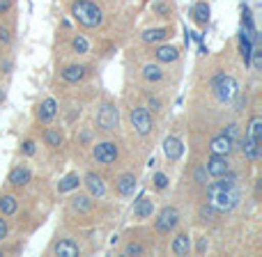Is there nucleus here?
Returning a JSON list of instances; mask_svg holds the SVG:
<instances>
[{
    "instance_id": "obj_1",
    "label": "nucleus",
    "mask_w": 262,
    "mask_h": 257,
    "mask_svg": "<svg viewBox=\"0 0 262 257\" xmlns=\"http://www.w3.org/2000/svg\"><path fill=\"white\" fill-rule=\"evenodd\" d=\"M242 186H230V189H219L214 184H207V204H212L219 214H228L239 207L242 202Z\"/></svg>"
},
{
    "instance_id": "obj_2",
    "label": "nucleus",
    "mask_w": 262,
    "mask_h": 257,
    "mask_svg": "<svg viewBox=\"0 0 262 257\" xmlns=\"http://www.w3.org/2000/svg\"><path fill=\"white\" fill-rule=\"evenodd\" d=\"M69 14L83 28H101V23H104V9L92 0H72Z\"/></svg>"
},
{
    "instance_id": "obj_3",
    "label": "nucleus",
    "mask_w": 262,
    "mask_h": 257,
    "mask_svg": "<svg viewBox=\"0 0 262 257\" xmlns=\"http://www.w3.org/2000/svg\"><path fill=\"white\" fill-rule=\"evenodd\" d=\"M209 87H212V95L216 97L219 104H230V101L235 99V95L239 92L237 78L230 76V74H226V72L216 74V76L212 78V83H209Z\"/></svg>"
},
{
    "instance_id": "obj_4",
    "label": "nucleus",
    "mask_w": 262,
    "mask_h": 257,
    "mask_svg": "<svg viewBox=\"0 0 262 257\" xmlns=\"http://www.w3.org/2000/svg\"><path fill=\"white\" fill-rule=\"evenodd\" d=\"M95 127L99 131H104V133H113V131H118V127H120V108H118V104H113V101L101 104L99 110H97Z\"/></svg>"
},
{
    "instance_id": "obj_5",
    "label": "nucleus",
    "mask_w": 262,
    "mask_h": 257,
    "mask_svg": "<svg viewBox=\"0 0 262 257\" xmlns=\"http://www.w3.org/2000/svg\"><path fill=\"white\" fill-rule=\"evenodd\" d=\"M129 122L140 138H147L154 131V118L147 106H134V108L129 110Z\"/></svg>"
},
{
    "instance_id": "obj_6",
    "label": "nucleus",
    "mask_w": 262,
    "mask_h": 257,
    "mask_svg": "<svg viewBox=\"0 0 262 257\" xmlns=\"http://www.w3.org/2000/svg\"><path fill=\"white\" fill-rule=\"evenodd\" d=\"M180 225V212L175 207H163L154 218V232L159 237H166L170 232H175V227Z\"/></svg>"
},
{
    "instance_id": "obj_7",
    "label": "nucleus",
    "mask_w": 262,
    "mask_h": 257,
    "mask_svg": "<svg viewBox=\"0 0 262 257\" xmlns=\"http://www.w3.org/2000/svg\"><path fill=\"white\" fill-rule=\"evenodd\" d=\"M120 156V145L115 140H99V143L92 145V158L101 166H111L115 163Z\"/></svg>"
},
{
    "instance_id": "obj_8",
    "label": "nucleus",
    "mask_w": 262,
    "mask_h": 257,
    "mask_svg": "<svg viewBox=\"0 0 262 257\" xmlns=\"http://www.w3.org/2000/svg\"><path fill=\"white\" fill-rule=\"evenodd\" d=\"M72 198H69V212L76 214V216H88V214L95 209V198L88 193H76L72 191Z\"/></svg>"
},
{
    "instance_id": "obj_9",
    "label": "nucleus",
    "mask_w": 262,
    "mask_h": 257,
    "mask_svg": "<svg viewBox=\"0 0 262 257\" xmlns=\"http://www.w3.org/2000/svg\"><path fill=\"white\" fill-rule=\"evenodd\" d=\"M49 255H60V257H78L81 255V246L76 244L69 237H62V239L53 241L49 248Z\"/></svg>"
},
{
    "instance_id": "obj_10",
    "label": "nucleus",
    "mask_w": 262,
    "mask_h": 257,
    "mask_svg": "<svg viewBox=\"0 0 262 257\" xmlns=\"http://www.w3.org/2000/svg\"><path fill=\"white\" fill-rule=\"evenodd\" d=\"M81 184L85 186L88 195H92V198L101 200L106 195V181L101 175H97V172H88L85 177H81Z\"/></svg>"
},
{
    "instance_id": "obj_11",
    "label": "nucleus",
    "mask_w": 262,
    "mask_h": 257,
    "mask_svg": "<svg viewBox=\"0 0 262 257\" xmlns=\"http://www.w3.org/2000/svg\"><path fill=\"white\" fill-rule=\"evenodd\" d=\"M205 166V170H207V175L209 177H221V175H226L228 170H230V161H228V156H221V154H209L207 156V161L203 163Z\"/></svg>"
},
{
    "instance_id": "obj_12",
    "label": "nucleus",
    "mask_w": 262,
    "mask_h": 257,
    "mask_svg": "<svg viewBox=\"0 0 262 257\" xmlns=\"http://www.w3.org/2000/svg\"><path fill=\"white\" fill-rule=\"evenodd\" d=\"M138 189V179H136L134 172H122V175L115 179V193L120 198H131Z\"/></svg>"
},
{
    "instance_id": "obj_13",
    "label": "nucleus",
    "mask_w": 262,
    "mask_h": 257,
    "mask_svg": "<svg viewBox=\"0 0 262 257\" xmlns=\"http://www.w3.org/2000/svg\"><path fill=\"white\" fill-rule=\"evenodd\" d=\"M32 181V170L28 166H14L12 170L7 172V184L14 186V189H23Z\"/></svg>"
},
{
    "instance_id": "obj_14",
    "label": "nucleus",
    "mask_w": 262,
    "mask_h": 257,
    "mask_svg": "<svg viewBox=\"0 0 262 257\" xmlns=\"http://www.w3.org/2000/svg\"><path fill=\"white\" fill-rule=\"evenodd\" d=\"M237 143H239V149H242V154H244V158L246 161H251V163H258L260 161V156H262V145L258 143V140H253V138H249V135H244V138H237Z\"/></svg>"
},
{
    "instance_id": "obj_15",
    "label": "nucleus",
    "mask_w": 262,
    "mask_h": 257,
    "mask_svg": "<svg viewBox=\"0 0 262 257\" xmlns=\"http://www.w3.org/2000/svg\"><path fill=\"white\" fill-rule=\"evenodd\" d=\"M163 156H166L170 163L180 161V158L184 156V143H182V138H177V135H168V138L163 140Z\"/></svg>"
},
{
    "instance_id": "obj_16",
    "label": "nucleus",
    "mask_w": 262,
    "mask_h": 257,
    "mask_svg": "<svg viewBox=\"0 0 262 257\" xmlns=\"http://www.w3.org/2000/svg\"><path fill=\"white\" fill-rule=\"evenodd\" d=\"M172 37V28H145L143 32H140V39L145 41V44H161V41H168Z\"/></svg>"
},
{
    "instance_id": "obj_17",
    "label": "nucleus",
    "mask_w": 262,
    "mask_h": 257,
    "mask_svg": "<svg viewBox=\"0 0 262 257\" xmlns=\"http://www.w3.org/2000/svg\"><path fill=\"white\" fill-rule=\"evenodd\" d=\"M154 60L159 64H170V62H177L180 60V49L175 44H159L154 49Z\"/></svg>"
},
{
    "instance_id": "obj_18",
    "label": "nucleus",
    "mask_w": 262,
    "mask_h": 257,
    "mask_svg": "<svg viewBox=\"0 0 262 257\" xmlns=\"http://www.w3.org/2000/svg\"><path fill=\"white\" fill-rule=\"evenodd\" d=\"M235 149V140H230L226 133H219L209 143V154H221V156H230Z\"/></svg>"
},
{
    "instance_id": "obj_19",
    "label": "nucleus",
    "mask_w": 262,
    "mask_h": 257,
    "mask_svg": "<svg viewBox=\"0 0 262 257\" xmlns=\"http://www.w3.org/2000/svg\"><path fill=\"white\" fill-rule=\"evenodd\" d=\"M55 115H58V101H55L53 97H46V99L37 106V120H39L41 124H49Z\"/></svg>"
},
{
    "instance_id": "obj_20",
    "label": "nucleus",
    "mask_w": 262,
    "mask_h": 257,
    "mask_svg": "<svg viewBox=\"0 0 262 257\" xmlns=\"http://www.w3.org/2000/svg\"><path fill=\"white\" fill-rule=\"evenodd\" d=\"M88 72H90V69H88L85 64H67V67L60 72V78H62L64 83H81V81H85Z\"/></svg>"
},
{
    "instance_id": "obj_21",
    "label": "nucleus",
    "mask_w": 262,
    "mask_h": 257,
    "mask_svg": "<svg viewBox=\"0 0 262 257\" xmlns=\"http://www.w3.org/2000/svg\"><path fill=\"white\" fill-rule=\"evenodd\" d=\"M154 214V200H149L147 195H140L134 202V218L136 221H147Z\"/></svg>"
},
{
    "instance_id": "obj_22",
    "label": "nucleus",
    "mask_w": 262,
    "mask_h": 257,
    "mask_svg": "<svg viewBox=\"0 0 262 257\" xmlns=\"http://www.w3.org/2000/svg\"><path fill=\"white\" fill-rule=\"evenodd\" d=\"M191 250H193V244H191L189 232H180L170 244V253L182 257V255H191Z\"/></svg>"
},
{
    "instance_id": "obj_23",
    "label": "nucleus",
    "mask_w": 262,
    "mask_h": 257,
    "mask_svg": "<svg viewBox=\"0 0 262 257\" xmlns=\"http://www.w3.org/2000/svg\"><path fill=\"white\" fill-rule=\"evenodd\" d=\"M209 14H212V9H209L207 0H200V3H195L193 7H191V18H193L200 28H205L209 23Z\"/></svg>"
},
{
    "instance_id": "obj_24",
    "label": "nucleus",
    "mask_w": 262,
    "mask_h": 257,
    "mask_svg": "<svg viewBox=\"0 0 262 257\" xmlns=\"http://www.w3.org/2000/svg\"><path fill=\"white\" fill-rule=\"evenodd\" d=\"M18 212V198L14 193H3L0 195V216H14Z\"/></svg>"
},
{
    "instance_id": "obj_25",
    "label": "nucleus",
    "mask_w": 262,
    "mask_h": 257,
    "mask_svg": "<svg viewBox=\"0 0 262 257\" xmlns=\"http://www.w3.org/2000/svg\"><path fill=\"white\" fill-rule=\"evenodd\" d=\"M78 186H81V175L78 172H67L58 181V193H72V191H78Z\"/></svg>"
},
{
    "instance_id": "obj_26",
    "label": "nucleus",
    "mask_w": 262,
    "mask_h": 257,
    "mask_svg": "<svg viewBox=\"0 0 262 257\" xmlns=\"http://www.w3.org/2000/svg\"><path fill=\"white\" fill-rule=\"evenodd\" d=\"M140 74H143V78L147 83H159V81H163V76H166V74H163V69L159 67V62H154V64L147 62Z\"/></svg>"
},
{
    "instance_id": "obj_27",
    "label": "nucleus",
    "mask_w": 262,
    "mask_h": 257,
    "mask_svg": "<svg viewBox=\"0 0 262 257\" xmlns=\"http://www.w3.org/2000/svg\"><path fill=\"white\" fill-rule=\"evenodd\" d=\"M62 143H64V135H62V131H60V129H53V127L44 129V145H46V147L58 149Z\"/></svg>"
},
{
    "instance_id": "obj_28",
    "label": "nucleus",
    "mask_w": 262,
    "mask_h": 257,
    "mask_svg": "<svg viewBox=\"0 0 262 257\" xmlns=\"http://www.w3.org/2000/svg\"><path fill=\"white\" fill-rule=\"evenodd\" d=\"M244 135H249V138L262 143V118L260 115H253V118L246 122V133Z\"/></svg>"
},
{
    "instance_id": "obj_29",
    "label": "nucleus",
    "mask_w": 262,
    "mask_h": 257,
    "mask_svg": "<svg viewBox=\"0 0 262 257\" xmlns=\"http://www.w3.org/2000/svg\"><path fill=\"white\" fill-rule=\"evenodd\" d=\"M242 28H244V30H249L251 35L260 37L258 35V28H255V21H253V14H251V9H249V5H242Z\"/></svg>"
},
{
    "instance_id": "obj_30",
    "label": "nucleus",
    "mask_w": 262,
    "mask_h": 257,
    "mask_svg": "<svg viewBox=\"0 0 262 257\" xmlns=\"http://www.w3.org/2000/svg\"><path fill=\"white\" fill-rule=\"evenodd\" d=\"M253 46H255L253 41L239 35V46H237V51H239V58H242V62H244L246 67H249V62H251V53H253Z\"/></svg>"
},
{
    "instance_id": "obj_31",
    "label": "nucleus",
    "mask_w": 262,
    "mask_h": 257,
    "mask_svg": "<svg viewBox=\"0 0 262 257\" xmlns=\"http://www.w3.org/2000/svg\"><path fill=\"white\" fill-rule=\"evenodd\" d=\"M72 51H74V53H78V55L90 53V41H88V37H85V35H74V39H72Z\"/></svg>"
},
{
    "instance_id": "obj_32",
    "label": "nucleus",
    "mask_w": 262,
    "mask_h": 257,
    "mask_svg": "<svg viewBox=\"0 0 262 257\" xmlns=\"http://www.w3.org/2000/svg\"><path fill=\"white\" fill-rule=\"evenodd\" d=\"M198 216H200V221H203V223H212L214 218L219 216V212L212 207V204L205 202V204H200V207H198Z\"/></svg>"
},
{
    "instance_id": "obj_33",
    "label": "nucleus",
    "mask_w": 262,
    "mask_h": 257,
    "mask_svg": "<svg viewBox=\"0 0 262 257\" xmlns=\"http://www.w3.org/2000/svg\"><path fill=\"white\" fill-rule=\"evenodd\" d=\"M168 184H170V179H168L166 172L157 170V172L152 175V186H154L157 191H166V189H168Z\"/></svg>"
},
{
    "instance_id": "obj_34",
    "label": "nucleus",
    "mask_w": 262,
    "mask_h": 257,
    "mask_svg": "<svg viewBox=\"0 0 262 257\" xmlns=\"http://www.w3.org/2000/svg\"><path fill=\"white\" fill-rule=\"evenodd\" d=\"M145 253H147V248H145L140 241H129L122 248V255H145Z\"/></svg>"
},
{
    "instance_id": "obj_35",
    "label": "nucleus",
    "mask_w": 262,
    "mask_h": 257,
    "mask_svg": "<svg viewBox=\"0 0 262 257\" xmlns=\"http://www.w3.org/2000/svg\"><path fill=\"white\" fill-rule=\"evenodd\" d=\"M249 67H253L255 72H262V49H258V46H253V53H251Z\"/></svg>"
},
{
    "instance_id": "obj_36",
    "label": "nucleus",
    "mask_w": 262,
    "mask_h": 257,
    "mask_svg": "<svg viewBox=\"0 0 262 257\" xmlns=\"http://www.w3.org/2000/svg\"><path fill=\"white\" fill-rule=\"evenodd\" d=\"M207 170H205V166H198V168H195V170H193V181H195V184H198V186H207Z\"/></svg>"
},
{
    "instance_id": "obj_37",
    "label": "nucleus",
    "mask_w": 262,
    "mask_h": 257,
    "mask_svg": "<svg viewBox=\"0 0 262 257\" xmlns=\"http://www.w3.org/2000/svg\"><path fill=\"white\" fill-rule=\"evenodd\" d=\"M35 152H37V143H35V140H23V143H21V154H23V156H35Z\"/></svg>"
},
{
    "instance_id": "obj_38",
    "label": "nucleus",
    "mask_w": 262,
    "mask_h": 257,
    "mask_svg": "<svg viewBox=\"0 0 262 257\" xmlns=\"http://www.w3.org/2000/svg\"><path fill=\"white\" fill-rule=\"evenodd\" d=\"M221 133H226V135H228V138H230V140H235V143H237V138H239V124L230 122V124H228V127H226V129H223V131H221Z\"/></svg>"
},
{
    "instance_id": "obj_39",
    "label": "nucleus",
    "mask_w": 262,
    "mask_h": 257,
    "mask_svg": "<svg viewBox=\"0 0 262 257\" xmlns=\"http://www.w3.org/2000/svg\"><path fill=\"white\" fill-rule=\"evenodd\" d=\"M152 9L159 14V16H168V14H170V5H166V3H154Z\"/></svg>"
},
{
    "instance_id": "obj_40",
    "label": "nucleus",
    "mask_w": 262,
    "mask_h": 257,
    "mask_svg": "<svg viewBox=\"0 0 262 257\" xmlns=\"http://www.w3.org/2000/svg\"><path fill=\"white\" fill-rule=\"evenodd\" d=\"M9 235V225H7V218L0 216V241H5Z\"/></svg>"
},
{
    "instance_id": "obj_41",
    "label": "nucleus",
    "mask_w": 262,
    "mask_h": 257,
    "mask_svg": "<svg viewBox=\"0 0 262 257\" xmlns=\"http://www.w3.org/2000/svg\"><path fill=\"white\" fill-rule=\"evenodd\" d=\"M235 99H237V104H235V110H237V113H242V110L246 108V97L242 95V92H237V95H235Z\"/></svg>"
},
{
    "instance_id": "obj_42",
    "label": "nucleus",
    "mask_w": 262,
    "mask_h": 257,
    "mask_svg": "<svg viewBox=\"0 0 262 257\" xmlns=\"http://www.w3.org/2000/svg\"><path fill=\"white\" fill-rule=\"evenodd\" d=\"M0 41H3V44H9V41H12V35H9V30L3 26V23H0Z\"/></svg>"
},
{
    "instance_id": "obj_43",
    "label": "nucleus",
    "mask_w": 262,
    "mask_h": 257,
    "mask_svg": "<svg viewBox=\"0 0 262 257\" xmlns=\"http://www.w3.org/2000/svg\"><path fill=\"white\" fill-rule=\"evenodd\" d=\"M149 108H152V110H161V99H159V97H149Z\"/></svg>"
},
{
    "instance_id": "obj_44",
    "label": "nucleus",
    "mask_w": 262,
    "mask_h": 257,
    "mask_svg": "<svg viewBox=\"0 0 262 257\" xmlns=\"http://www.w3.org/2000/svg\"><path fill=\"white\" fill-rule=\"evenodd\" d=\"M12 9V0H0V14H7Z\"/></svg>"
},
{
    "instance_id": "obj_45",
    "label": "nucleus",
    "mask_w": 262,
    "mask_h": 257,
    "mask_svg": "<svg viewBox=\"0 0 262 257\" xmlns=\"http://www.w3.org/2000/svg\"><path fill=\"white\" fill-rule=\"evenodd\" d=\"M205 248H207V239L203 237V239L198 241V255H203V253H205Z\"/></svg>"
},
{
    "instance_id": "obj_46",
    "label": "nucleus",
    "mask_w": 262,
    "mask_h": 257,
    "mask_svg": "<svg viewBox=\"0 0 262 257\" xmlns=\"http://www.w3.org/2000/svg\"><path fill=\"white\" fill-rule=\"evenodd\" d=\"M0 255H5V253H3V250H0Z\"/></svg>"
}]
</instances>
